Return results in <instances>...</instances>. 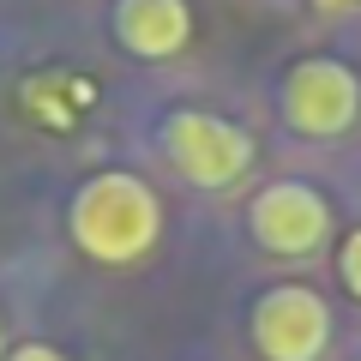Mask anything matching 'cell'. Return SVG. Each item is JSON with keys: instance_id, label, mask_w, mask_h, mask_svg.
<instances>
[{"instance_id": "2", "label": "cell", "mask_w": 361, "mask_h": 361, "mask_svg": "<svg viewBox=\"0 0 361 361\" xmlns=\"http://www.w3.org/2000/svg\"><path fill=\"white\" fill-rule=\"evenodd\" d=\"M277 121L313 145L349 139L361 127V73L343 54H295L277 73Z\"/></svg>"}, {"instance_id": "9", "label": "cell", "mask_w": 361, "mask_h": 361, "mask_svg": "<svg viewBox=\"0 0 361 361\" xmlns=\"http://www.w3.org/2000/svg\"><path fill=\"white\" fill-rule=\"evenodd\" d=\"M319 13H361V0H313Z\"/></svg>"}, {"instance_id": "7", "label": "cell", "mask_w": 361, "mask_h": 361, "mask_svg": "<svg viewBox=\"0 0 361 361\" xmlns=\"http://www.w3.org/2000/svg\"><path fill=\"white\" fill-rule=\"evenodd\" d=\"M337 283L361 301V223L343 235V241H337Z\"/></svg>"}, {"instance_id": "6", "label": "cell", "mask_w": 361, "mask_h": 361, "mask_svg": "<svg viewBox=\"0 0 361 361\" xmlns=\"http://www.w3.org/2000/svg\"><path fill=\"white\" fill-rule=\"evenodd\" d=\"M109 30H115L127 61H175L193 49V0H115L109 6Z\"/></svg>"}, {"instance_id": "3", "label": "cell", "mask_w": 361, "mask_h": 361, "mask_svg": "<svg viewBox=\"0 0 361 361\" xmlns=\"http://www.w3.org/2000/svg\"><path fill=\"white\" fill-rule=\"evenodd\" d=\"M157 151L199 193H229L235 180L253 175V133L235 127L217 109H193V103L169 109L157 121Z\"/></svg>"}, {"instance_id": "8", "label": "cell", "mask_w": 361, "mask_h": 361, "mask_svg": "<svg viewBox=\"0 0 361 361\" xmlns=\"http://www.w3.org/2000/svg\"><path fill=\"white\" fill-rule=\"evenodd\" d=\"M6 361H73V355H66V349H54V343H37V337H30V343H13V349H6Z\"/></svg>"}, {"instance_id": "4", "label": "cell", "mask_w": 361, "mask_h": 361, "mask_svg": "<svg viewBox=\"0 0 361 361\" xmlns=\"http://www.w3.org/2000/svg\"><path fill=\"white\" fill-rule=\"evenodd\" d=\"M247 235L271 259H319L331 247V235H337V205L301 175L265 180L247 199Z\"/></svg>"}, {"instance_id": "5", "label": "cell", "mask_w": 361, "mask_h": 361, "mask_svg": "<svg viewBox=\"0 0 361 361\" xmlns=\"http://www.w3.org/2000/svg\"><path fill=\"white\" fill-rule=\"evenodd\" d=\"M331 331V301L313 283H271L247 307V343L259 361H325Z\"/></svg>"}, {"instance_id": "10", "label": "cell", "mask_w": 361, "mask_h": 361, "mask_svg": "<svg viewBox=\"0 0 361 361\" xmlns=\"http://www.w3.org/2000/svg\"><path fill=\"white\" fill-rule=\"evenodd\" d=\"M0 361H6V319H0Z\"/></svg>"}, {"instance_id": "1", "label": "cell", "mask_w": 361, "mask_h": 361, "mask_svg": "<svg viewBox=\"0 0 361 361\" xmlns=\"http://www.w3.org/2000/svg\"><path fill=\"white\" fill-rule=\"evenodd\" d=\"M66 235L103 271H127L163 241V199L139 169H97L66 199Z\"/></svg>"}]
</instances>
